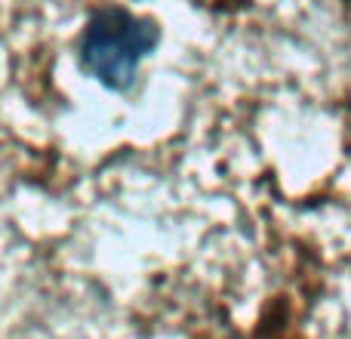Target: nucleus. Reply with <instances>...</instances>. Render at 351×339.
<instances>
[{"mask_svg":"<svg viewBox=\"0 0 351 339\" xmlns=\"http://www.w3.org/2000/svg\"><path fill=\"white\" fill-rule=\"evenodd\" d=\"M160 40V25L148 16L102 6L90 16L77 40V62L96 84L111 93H130L139 68Z\"/></svg>","mask_w":351,"mask_h":339,"instance_id":"f257e3e1","label":"nucleus"}]
</instances>
